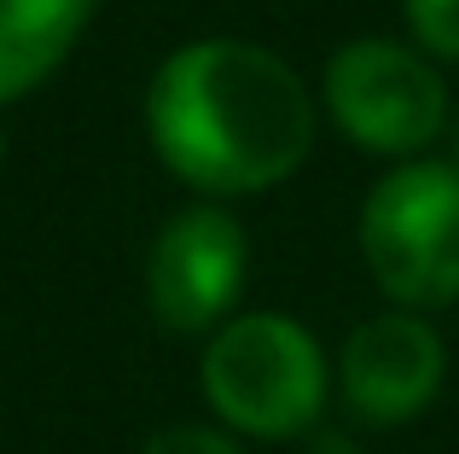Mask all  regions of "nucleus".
I'll use <instances>...</instances> for the list:
<instances>
[{
    "label": "nucleus",
    "instance_id": "1",
    "mask_svg": "<svg viewBox=\"0 0 459 454\" xmlns=\"http://www.w3.org/2000/svg\"><path fill=\"white\" fill-rule=\"evenodd\" d=\"M146 123L180 181L204 193H256L303 163L314 105L273 53L250 41H198L157 70Z\"/></svg>",
    "mask_w": 459,
    "mask_h": 454
},
{
    "label": "nucleus",
    "instance_id": "2",
    "mask_svg": "<svg viewBox=\"0 0 459 454\" xmlns=\"http://www.w3.org/2000/svg\"><path fill=\"white\" fill-rule=\"evenodd\" d=\"M204 397L250 437H297L325 408L320 344L285 315H245L204 350Z\"/></svg>",
    "mask_w": 459,
    "mask_h": 454
},
{
    "label": "nucleus",
    "instance_id": "3",
    "mask_svg": "<svg viewBox=\"0 0 459 454\" xmlns=\"http://www.w3.org/2000/svg\"><path fill=\"white\" fill-rule=\"evenodd\" d=\"M367 268L395 303L442 309L459 297V170L407 163L360 210Z\"/></svg>",
    "mask_w": 459,
    "mask_h": 454
},
{
    "label": "nucleus",
    "instance_id": "4",
    "mask_svg": "<svg viewBox=\"0 0 459 454\" xmlns=\"http://www.w3.org/2000/svg\"><path fill=\"white\" fill-rule=\"evenodd\" d=\"M325 100L337 123L372 152H419L448 123L437 70L395 41H349L325 70Z\"/></svg>",
    "mask_w": 459,
    "mask_h": 454
},
{
    "label": "nucleus",
    "instance_id": "5",
    "mask_svg": "<svg viewBox=\"0 0 459 454\" xmlns=\"http://www.w3.org/2000/svg\"><path fill=\"white\" fill-rule=\"evenodd\" d=\"M238 285H245V233L227 210L215 205L180 210L157 233L146 262V292L152 315L169 332H210L233 309Z\"/></svg>",
    "mask_w": 459,
    "mask_h": 454
},
{
    "label": "nucleus",
    "instance_id": "6",
    "mask_svg": "<svg viewBox=\"0 0 459 454\" xmlns=\"http://www.w3.org/2000/svg\"><path fill=\"white\" fill-rule=\"evenodd\" d=\"M442 338L419 315H378L343 344V402L367 425H402L442 390Z\"/></svg>",
    "mask_w": 459,
    "mask_h": 454
},
{
    "label": "nucleus",
    "instance_id": "7",
    "mask_svg": "<svg viewBox=\"0 0 459 454\" xmlns=\"http://www.w3.org/2000/svg\"><path fill=\"white\" fill-rule=\"evenodd\" d=\"M100 0H0V105L58 70Z\"/></svg>",
    "mask_w": 459,
    "mask_h": 454
},
{
    "label": "nucleus",
    "instance_id": "8",
    "mask_svg": "<svg viewBox=\"0 0 459 454\" xmlns=\"http://www.w3.org/2000/svg\"><path fill=\"white\" fill-rule=\"evenodd\" d=\"M413 35L442 58H459V0H407Z\"/></svg>",
    "mask_w": 459,
    "mask_h": 454
},
{
    "label": "nucleus",
    "instance_id": "9",
    "mask_svg": "<svg viewBox=\"0 0 459 454\" xmlns=\"http://www.w3.org/2000/svg\"><path fill=\"white\" fill-rule=\"evenodd\" d=\"M146 454H238V443L221 432H204V425H169L146 443Z\"/></svg>",
    "mask_w": 459,
    "mask_h": 454
},
{
    "label": "nucleus",
    "instance_id": "10",
    "mask_svg": "<svg viewBox=\"0 0 459 454\" xmlns=\"http://www.w3.org/2000/svg\"><path fill=\"white\" fill-rule=\"evenodd\" d=\"M308 454H349V443H343L337 432H320V437L308 443Z\"/></svg>",
    "mask_w": 459,
    "mask_h": 454
}]
</instances>
